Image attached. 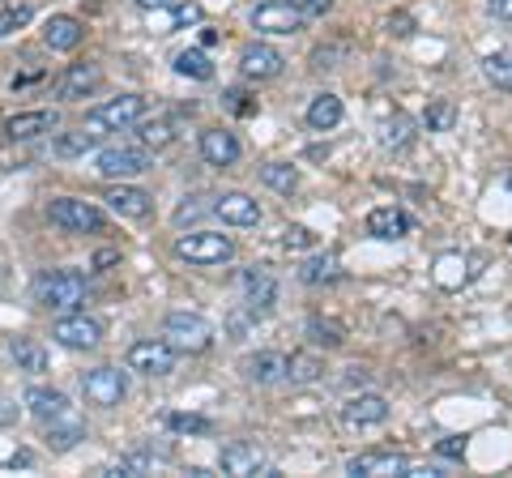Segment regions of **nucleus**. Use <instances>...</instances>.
I'll return each mask as SVG.
<instances>
[{"mask_svg":"<svg viewBox=\"0 0 512 478\" xmlns=\"http://www.w3.org/2000/svg\"><path fill=\"white\" fill-rule=\"evenodd\" d=\"M175 359H180V350L167 338H146L128 346V372H141V376H171Z\"/></svg>","mask_w":512,"mask_h":478,"instance_id":"423d86ee","label":"nucleus"},{"mask_svg":"<svg viewBox=\"0 0 512 478\" xmlns=\"http://www.w3.org/2000/svg\"><path fill=\"white\" fill-rule=\"evenodd\" d=\"M13 423H18V402L0 393V432H5V427H13Z\"/></svg>","mask_w":512,"mask_h":478,"instance_id":"49530a36","label":"nucleus"},{"mask_svg":"<svg viewBox=\"0 0 512 478\" xmlns=\"http://www.w3.org/2000/svg\"><path fill=\"white\" fill-rule=\"evenodd\" d=\"M244 376L252 385H282L286 380V355L282 350H256L244 363Z\"/></svg>","mask_w":512,"mask_h":478,"instance_id":"5701e85b","label":"nucleus"},{"mask_svg":"<svg viewBox=\"0 0 512 478\" xmlns=\"http://www.w3.org/2000/svg\"><path fill=\"white\" fill-rule=\"evenodd\" d=\"M163 338L175 346V350H184V355H205V350L214 346V325L205 321V316L197 312H171L167 321H163Z\"/></svg>","mask_w":512,"mask_h":478,"instance_id":"7ed1b4c3","label":"nucleus"},{"mask_svg":"<svg viewBox=\"0 0 512 478\" xmlns=\"http://www.w3.org/2000/svg\"><path fill=\"white\" fill-rule=\"evenodd\" d=\"M86 291H90V282L77 269H43L35 286H30L35 304L47 312H77V304H86Z\"/></svg>","mask_w":512,"mask_h":478,"instance_id":"f257e3e1","label":"nucleus"},{"mask_svg":"<svg viewBox=\"0 0 512 478\" xmlns=\"http://www.w3.org/2000/svg\"><path fill=\"white\" fill-rule=\"evenodd\" d=\"M30 461H35L30 453H18V457H9V470H18V466H30Z\"/></svg>","mask_w":512,"mask_h":478,"instance_id":"5fc2aeb1","label":"nucleus"},{"mask_svg":"<svg viewBox=\"0 0 512 478\" xmlns=\"http://www.w3.org/2000/svg\"><path fill=\"white\" fill-rule=\"evenodd\" d=\"M30 18H35V9L26 5V0H13V5L0 9V39H9L13 30H22Z\"/></svg>","mask_w":512,"mask_h":478,"instance_id":"58836bf2","label":"nucleus"},{"mask_svg":"<svg viewBox=\"0 0 512 478\" xmlns=\"http://www.w3.org/2000/svg\"><path fill=\"white\" fill-rule=\"evenodd\" d=\"M82 393H86L90 406L111 410V406H120L128 397V376L120 368H111V363H103V368L82 372Z\"/></svg>","mask_w":512,"mask_h":478,"instance_id":"0eeeda50","label":"nucleus"},{"mask_svg":"<svg viewBox=\"0 0 512 478\" xmlns=\"http://www.w3.org/2000/svg\"><path fill=\"white\" fill-rule=\"evenodd\" d=\"M342 419L350 427H380L384 419H389V402H384L380 393H359L342 406Z\"/></svg>","mask_w":512,"mask_h":478,"instance_id":"412c9836","label":"nucleus"},{"mask_svg":"<svg viewBox=\"0 0 512 478\" xmlns=\"http://www.w3.org/2000/svg\"><path fill=\"white\" fill-rule=\"evenodd\" d=\"M436 453H440V457H461V453H466V440H461V436H444V440L436 444Z\"/></svg>","mask_w":512,"mask_h":478,"instance_id":"09e8293b","label":"nucleus"},{"mask_svg":"<svg viewBox=\"0 0 512 478\" xmlns=\"http://www.w3.org/2000/svg\"><path fill=\"white\" fill-rule=\"evenodd\" d=\"M291 9H299L303 18H325V13L333 9V0H286Z\"/></svg>","mask_w":512,"mask_h":478,"instance_id":"79ce46f5","label":"nucleus"},{"mask_svg":"<svg viewBox=\"0 0 512 478\" xmlns=\"http://www.w3.org/2000/svg\"><path fill=\"white\" fill-rule=\"evenodd\" d=\"M47 218H52V227L69 231V235H103L107 231V214L82 197H56L47 205Z\"/></svg>","mask_w":512,"mask_h":478,"instance_id":"f03ea898","label":"nucleus"},{"mask_svg":"<svg viewBox=\"0 0 512 478\" xmlns=\"http://www.w3.org/2000/svg\"><path fill=\"white\" fill-rule=\"evenodd\" d=\"M333 60H338V47H316V52H312V69H338Z\"/></svg>","mask_w":512,"mask_h":478,"instance_id":"de8ad7c7","label":"nucleus"},{"mask_svg":"<svg viewBox=\"0 0 512 478\" xmlns=\"http://www.w3.org/2000/svg\"><path fill=\"white\" fill-rule=\"evenodd\" d=\"M282 69H286V56L269 43H248L244 52H239V73H244L248 82H274Z\"/></svg>","mask_w":512,"mask_h":478,"instance_id":"4468645a","label":"nucleus"},{"mask_svg":"<svg viewBox=\"0 0 512 478\" xmlns=\"http://www.w3.org/2000/svg\"><path fill=\"white\" fill-rule=\"evenodd\" d=\"M414 129H419V124H414L410 116H393V120H384L380 141L389 150H402V146H410V141H414Z\"/></svg>","mask_w":512,"mask_h":478,"instance_id":"c9c22d12","label":"nucleus"},{"mask_svg":"<svg viewBox=\"0 0 512 478\" xmlns=\"http://www.w3.org/2000/svg\"><path fill=\"white\" fill-rule=\"evenodd\" d=\"M402 478H444V470L440 466H427V461H406Z\"/></svg>","mask_w":512,"mask_h":478,"instance_id":"37998d69","label":"nucleus"},{"mask_svg":"<svg viewBox=\"0 0 512 478\" xmlns=\"http://www.w3.org/2000/svg\"><path fill=\"white\" fill-rule=\"evenodd\" d=\"M303 22L308 18L286 0H265V5L252 9V30H261V35H295V30H303Z\"/></svg>","mask_w":512,"mask_h":478,"instance_id":"ddd939ff","label":"nucleus"},{"mask_svg":"<svg viewBox=\"0 0 512 478\" xmlns=\"http://www.w3.org/2000/svg\"><path fill=\"white\" fill-rule=\"evenodd\" d=\"M389 30H393V35H414V18H410V13H393Z\"/></svg>","mask_w":512,"mask_h":478,"instance_id":"8fccbe9b","label":"nucleus"},{"mask_svg":"<svg viewBox=\"0 0 512 478\" xmlns=\"http://www.w3.org/2000/svg\"><path fill=\"white\" fill-rule=\"evenodd\" d=\"M111 261H120V252H99V257H94V269H103V265H111Z\"/></svg>","mask_w":512,"mask_h":478,"instance_id":"603ef678","label":"nucleus"},{"mask_svg":"<svg viewBox=\"0 0 512 478\" xmlns=\"http://www.w3.org/2000/svg\"><path fill=\"white\" fill-rule=\"evenodd\" d=\"M483 73H487L491 86L512 90V52H491V56L483 60Z\"/></svg>","mask_w":512,"mask_h":478,"instance_id":"4c0bfd02","label":"nucleus"},{"mask_svg":"<svg viewBox=\"0 0 512 478\" xmlns=\"http://www.w3.org/2000/svg\"><path fill=\"white\" fill-rule=\"evenodd\" d=\"M303 338L312 346H325V350H338L346 342V325L333 321V316H312L308 325H303Z\"/></svg>","mask_w":512,"mask_h":478,"instance_id":"c85d7f7f","label":"nucleus"},{"mask_svg":"<svg viewBox=\"0 0 512 478\" xmlns=\"http://www.w3.org/2000/svg\"><path fill=\"white\" fill-rule=\"evenodd\" d=\"M99 86H103V69L99 65H90V60H86V65H69V69H64V77L56 82V99L60 103H82Z\"/></svg>","mask_w":512,"mask_h":478,"instance_id":"2eb2a0df","label":"nucleus"},{"mask_svg":"<svg viewBox=\"0 0 512 478\" xmlns=\"http://www.w3.org/2000/svg\"><path fill=\"white\" fill-rule=\"evenodd\" d=\"M94 171L103 175V180H133V175L150 171V150L146 146H107L99 150V163H94Z\"/></svg>","mask_w":512,"mask_h":478,"instance_id":"6e6552de","label":"nucleus"},{"mask_svg":"<svg viewBox=\"0 0 512 478\" xmlns=\"http://www.w3.org/2000/svg\"><path fill=\"white\" fill-rule=\"evenodd\" d=\"M52 338L64 350H94L103 342V321L99 316H86V312H69L52 325Z\"/></svg>","mask_w":512,"mask_h":478,"instance_id":"9d476101","label":"nucleus"},{"mask_svg":"<svg viewBox=\"0 0 512 478\" xmlns=\"http://www.w3.org/2000/svg\"><path fill=\"white\" fill-rule=\"evenodd\" d=\"M201 158L210 167H235L239 163V137L227 129H205L201 133Z\"/></svg>","mask_w":512,"mask_h":478,"instance_id":"4be33fe9","label":"nucleus"},{"mask_svg":"<svg viewBox=\"0 0 512 478\" xmlns=\"http://www.w3.org/2000/svg\"><path fill=\"white\" fill-rule=\"evenodd\" d=\"M227 107L235 111V116H252V111H256V103H248V94L239 90V86H235V90H227Z\"/></svg>","mask_w":512,"mask_h":478,"instance_id":"c03bdc74","label":"nucleus"},{"mask_svg":"<svg viewBox=\"0 0 512 478\" xmlns=\"http://www.w3.org/2000/svg\"><path fill=\"white\" fill-rule=\"evenodd\" d=\"M99 141H103V133H94L90 124H82V129H73V133H60V137H56V154H60V158H77V154L94 150Z\"/></svg>","mask_w":512,"mask_h":478,"instance_id":"473e14b6","label":"nucleus"},{"mask_svg":"<svg viewBox=\"0 0 512 478\" xmlns=\"http://www.w3.org/2000/svg\"><path fill=\"white\" fill-rule=\"evenodd\" d=\"M312 244H316V235L308 227H286L282 231V248L286 252H303V248H312Z\"/></svg>","mask_w":512,"mask_h":478,"instance_id":"a19ab883","label":"nucleus"},{"mask_svg":"<svg viewBox=\"0 0 512 478\" xmlns=\"http://www.w3.org/2000/svg\"><path fill=\"white\" fill-rule=\"evenodd\" d=\"M141 116H146V99L141 94H120V99H107L103 107H94L86 124L94 133H120V129H133Z\"/></svg>","mask_w":512,"mask_h":478,"instance_id":"39448f33","label":"nucleus"},{"mask_svg":"<svg viewBox=\"0 0 512 478\" xmlns=\"http://www.w3.org/2000/svg\"><path fill=\"white\" fill-rule=\"evenodd\" d=\"M133 129H137V141H141L146 150H167V146H175V137H180L175 120H167V116H158V120H146V116H141Z\"/></svg>","mask_w":512,"mask_h":478,"instance_id":"bb28decb","label":"nucleus"},{"mask_svg":"<svg viewBox=\"0 0 512 478\" xmlns=\"http://www.w3.org/2000/svg\"><path fill=\"white\" fill-rule=\"evenodd\" d=\"M175 257L192 265H222L235 257V239L222 231H188L175 239Z\"/></svg>","mask_w":512,"mask_h":478,"instance_id":"20e7f679","label":"nucleus"},{"mask_svg":"<svg viewBox=\"0 0 512 478\" xmlns=\"http://www.w3.org/2000/svg\"><path fill=\"white\" fill-rule=\"evenodd\" d=\"M218 466H222V474H235V478L274 474V470H269V461H265V453L256 449V444H248V440L222 444V449H218Z\"/></svg>","mask_w":512,"mask_h":478,"instance_id":"f8f14e48","label":"nucleus"},{"mask_svg":"<svg viewBox=\"0 0 512 478\" xmlns=\"http://www.w3.org/2000/svg\"><path fill=\"white\" fill-rule=\"evenodd\" d=\"M26 410L35 414L39 423H52V419H60V414H69V397H64L60 389L35 385V389H26Z\"/></svg>","mask_w":512,"mask_h":478,"instance_id":"393cba45","label":"nucleus"},{"mask_svg":"<svg viewBox=\"0 0 512 478\" xmlns=\"http://www.w3.org/2000/svg\"><path fill=\"white\" fill-rule=\"evenodd\" d=\"M320 376H325V363L308 355V350H303V355H286V380H291V385H316Z\"/></svg>","mask_w":512,"mask_h":478,"instance_id":"2f4dec72","label":"nucleus"},{"mask_svg":"<svg viewBox=\"0 0 512 478\" xmlns=\"http://www.w3.org/2000/svg\"><path fill=\"white\" fill-rule=\"evenodd\" d=\"M86 39V22L73 18V13H56V18H47L43 26V43L52 47V52H73V47H82Z\"/></svg>","mask_w":512,"mask_h":478,"instance_id":"6ab92c4d","label":"nucleus"},{"mask_svg":"<svg viewBox=\"0 0 512 478\" xmlns=\"http://www.w3.org/2000/svg\"><path fill=\"white\" fill-rule=\"evenodd\" d=\"M338 278H342V269H338V257H333V252H316V257H308L299 265V282H308V286L338 282Z\"/></svg>","mask_w":512,"mask_h":478,"instance_id":"c756f323","label":"nucleus"},{"mask_svg":"<svg viewBox=\"0 0 512 478\" xmlns=\"http://www.w3.org/2000/svg\"><path fill=\"white\" fill-rule=\"evenodd\" d=\"M406 461L402 453H359V457H350L346 461V474H355V478H402L406 470Z\"/></svg>","mask_w":512,"mask_h":478,"instance_id":"a211bd4d","label":"nucleus"},{"mask_svg":"<svg viewBox=\"0 0 512 478\" xmlns=\"http://www.w3.org/2000/svg\"><path fill=\"white\" fill-rule=\"evenodd\" d=\"M210 210L227 222V227H256V222H261V205H256L248 193H222Z\"/></svg>","mask_w":512,"mask_h":478,"instance_id":"aec40b11","label":"nucleus"},{"mask_svg":"<svg viewBox=\"0 0 512 478\" xmlns=\"http://www.w3.org/2000/svg\"><path fill=\"white\" fill-rule=\"evenodd\" d=\"M43 427H47V444H52V453H69L73 444L86 436V427L77 423V419H69V414H60V419L43 423Z\"/></svg>","mask_w":512,"mask_h":478,"instance_id":"7c9ffc66","label":"nucleus"},{"mask_svg":"<svg viewBox=\"0 0 512 478\" xmlns=\"http://www.w3.org/2000/svg\"><path fill=\"white\" fill-rule=\"evenodd\" d=\"M342 116H346V111H342V99H338V94H316V99L308 103V124H312L316 133L338 129Z\"/></svg>","mask_w":512,"mask_h":478,"instance_id":"cd10ccee","label":"nucleus"},{"mask_svg":"<svg viewBox=\"0 0 512 478\" xmlns=\"http://www.w3.org/2000/svg\"><path fill=\"white\" fill-rule=\"evenodd\" d=\"M487 5H491V13H495V18L512 22V0H487Z\"/></svg>","mask_w":512,"mask_h":478,"instance_id":"3c124183","label":"nucleus"},{"mask_svg":"<svg viewBox=\"0 0 512 478\" xmlns=\"http://www.w3.org/2000/svg\"><path fill=\"white\" fill-rule=\"evenodd\" d=\"M201 18V5H180L171 13V30H180V26H188V22H197Z\"/></svg>","mask_w":512,"mask_h":478,"instance_id":"a18cd8bd","label":"nucleus"},{"mask_svg":"<svg viewBox=\"0 0 512 478\" xmlns=\"http://www.w3.org/2000/svg\"><path fill=\"white\" fill-rule=\"evenodd\" d=\"M508 193H512V175H508Z\"/></svg>","mask_w":512,"mask_h":478,"instance_id":"6e6d98bb","label":"nucleus"},{"mask_svg":"<svg viewBox=\"0 0 512 478\" xmlns=\"http://www.w3.org/2000/svg\"><path fill=\"white\" fill-rule=\"evenodd\" d=\"M9 359L18 363V372H30V376L47 372V363H52V355H47V346L39 338H13L9 342Z\"/></svg>","mask_w":512,"mask_h":478,"instance_id":"a878e982","label":"nucleus"},{"mask_svg":"<svg viewBox=\"0 0 512 478\" xmlns=\"http://www.w3.org/2000/svg\"><path fill=\"white\" fill-rule=\"evenodd\" d=\"M167 427H171V432H214V423L205 419V414H184V410H171Z\"/></svg>","mask_w":512,"mask_h":478,"instance_id":"ea45409f","label":"nucleus"},{"mask_svg":"<svg viewBox=\"0 0 512 478\" xmlns=\"http://www.w3.org/2000/svg\"><path fill=\"white\" fill-rule=\"evenodd\" d=\"M175 73L192 77V82H214V60L205 52H197V47H188V52L175 56Z\"/></svg>","mask_w":512,"mask_h":478,"instance_id":"72a5a7b5","label":"nucleus"},{"mask_svg":"<svg viewBox=\"0 0 512 478\" xmlns=\"http://www.w3.org/2000/svg\"><path fill=\"white\" fill-rule=\"evenodd\" d=\"M56 124H60L56 111H18V116H9L0 124V133L9 141H35L43 133H56Z\"/></svg>","mask_w":512,"mask_h":478,"instance_id":"f3484780","label":"nucleus"},{"mask_svg":"<svg viewBox=\"0 0 512 478\" xmlns=\"http://www.w3.org/2000/svg\"><path fill=\"white\" fill-rule=\"evenodd\" d=\"M103 201H107V210L116 218H150V210H154V197L146 193V188H133L124 180L111 184Z\"/></svg>","mask_w":512,"mask_h":478,"instance_id":"dca6fc26","label":"nucleus"},{"mask_svg":"<svg viewBox=\"0 0 512 478\" xmlns=\"http://www.w3.org/2000/svg\"><path fill=\"white\" fill-rule=\"evenodd\" d=\"M239 286H244V299H248L252 316L274 312L278 299H282V282H278V274L269 265H248L244 278H239Z\"/></svg>","mask_w":512,"mask_h":478,"instance_id":"1a4fd4ad","label":"nucleus"},{"mask_svg":"<svg viewBox=\"0 0 512 478\" xmlns=\"http://www.w3.org/2000/svg\"><path fill=\"white\" fill-rule=\"evenodd\" d=\"M133 5H137V9H167L171 0H133Z\"/></svg>","mask_w":512,"mask_h":478,"instance_id":"864d4df0","label":"nucleus"},{"mask_svg":"<svg viewBox=\"0 0 512 478\" xmlns=\"http://www.w3.org/2000/svg\"><path fill=\"white\" fill-rule=\"evenodd\" d=\"M261 180L274 188V193H282V197H291L295 188H299V171L291 167V163H265L261 167Z\"/></svg>","mask_w":512,"mask_h":478,"instance_id":"f704fd0d","label":"nucleus"},{"mask_svg":"<svg viewBox=\"0 0 512 478\" xmlns=\"http://www.w3.org/2000/svg\"><path fill=\"white\" fill-rule=\"evenodd\" d=\"M367 235H376V239H406L410 235V214L397 210V205H380V210L367 214Z\"/></svg>","mask_w":512,"mask_h":478,"instance_id":"b1692460","label":"nucleus"},{"mask_svg":"<svg viewBox=\"0 0 512 478\" xmlns=\"http://www.w3.org/2000/svg\"><path fill=\"white\" fill-rule=\"evenodd\" d=\"M478 269H483V257H474V252H444L431 265V282L440 291H461V286H470L478 278Z\"/></svg>","mask_w":512,"mask_h":478,"instance_id":"9b49d317","label":"nucleus"},{"mask_svg":"<svg viewBox=\"0 0 512 478\" xmlns=\"http://www.w3.org/2000/svg\"><path fill=\"white\" fill-rule=\"evenodd\" d=\"M423 124H427L431 133H448V129L457 124V103H453V99H436V103H427Z\"/></svg>","mask_w":512,"mask_h":478,"instance_id":"e433bc0d","label":"nucleus"}]
</instances>
